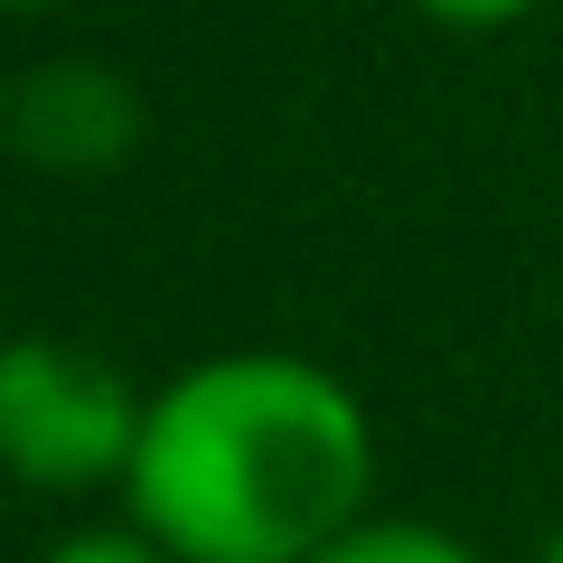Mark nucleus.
<instances>
[{
  "label": "nucleus",
  "mask_w": 563,
  "mask_h": 563,
  "mask_svg": "<svg viewBox=\"0 0 563 563\" xmlns=\"http://www.w3.org/2000/svg\"><path fill=\"white\" fill-rule=\"evenodd\" d=\"M113 498L179 563H310L376 517V422L301 347H217L141 395Z\"/></svg>",
  "instance_id": "obj_1"
},
{
  "label": "nucleus",
  "mask_w": 563,
  "mask_h": 563,
  "mask_svg": "<svg viewBox=\"0 0 563 563\" xmlns=\"http://www.w3.org/2000/svg\"><path fill=\"white\" fill-rule=\"evenodd\" d=\"M141 395L113 357L57 339V329H10L0 339V479L29 498H103L122 488L141 442Z\"/></svg>",
  "instance_id": "obj_2"
},
{
  "label": "nucleus",
  "mask_w": 563,
  "mask_h": 563,
  "mask_svg": "<svg viewBox=\"0 0 563 563\" xmlns=\"http://www.w3.org/2000/svg\"><path fill=\"white\" fill-rule=\"evenodd\" d=\"M151 132V103L103 57H38L10 76V161L47 179H113Z\"/></svg>",
  "instance_id": "obj_3"
},
{
  "label": "nucleus",
  "mask_w": 563,
  "mask_h": 563,
  "mask_svg": "<svg viewBox=\"0 0 563 563\" xmlns=\"http://www.w3.org/2000/svg\"><path fill=\"white\" fill-rule=\"evenodd\" d=\"M310 563H488V554L470 536H451V526H432V517H357Z\"/></svg>",
  "instance_id": "obj_4"
},
{
  "label": "nucleus",
  "mask_w": 563,
  "mask_h": 563,
  "mask_svg": "<svg viewBox=\"0 0 563 563\" xmlns=\"http://www.w3.org/2000/svg\"><path fill=\"white\" fill-rule=\"evenodd\" d=\"M38 563H179V554H161V544L122 517V526H76V536H57Z\"/></svg>",
  "instance_id": "obj_5"
},
{
  "label": "nucleus",
  "mask_w": 563,
  "mask_h": 563,
  "mask_svg": "<svg viewBox=\"0 0 563 563\" xmlns=\"http://www.w3.org/2000/svg\"><path fill=\"white\" fill-rule=\"evenodd\" d=\"M413 20H432V29H451V38H498V29H517V20H536L544 0H404Z\"/></svg>",
  "instance_id": "obj_6"
},
{
  "label": "nucleus",
  "mask_w": 563,
  "mask_h": 563,
  "mask_svg": "<svg viewBox=\"0 0 563 563\" xmlns=\"http://www.w3.org/2000/svg\"><path fill=\"white\" fill-rule=\"evenodd\" d=\"M47 10H76V0H0V20H47Z\"/></svg>",
  "instance_id": "obj_7"
},
{
  "label": "nucleus",
  "mask_w": 563,
  "mask_h": 563,
  "mask_svg": "<svg viewBox=\"0 0 563 563\" xmlns=\"http://www.w3.org/2000/svg\"><path fill=\"white\" fill-rule=\"evenodd\" d=\"M0 151H10V66H0Z\"/></svg>",
  "instance_id": "obj_8"
},
{
  "label": "nucleus",
  "mask_w": 563,
  "mask_h": 563,
  "mask_svg": "<svg viewBox=\"0 0 563 563\" xmlns=\"http://www.w3.org/2000/svg\"><path fill=\"white\" fill-rule=\"evenodd\" d=\"M536 563H563V526H554V536H544V544H536Z\"/></svg>",
  "instance_id": "obj_9"
}]
</instances>
